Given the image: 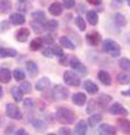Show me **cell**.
Returning a JSON list of instances; mask_svg holds the SVG:
<instances>
[{"instance_id":"obj_1","label":"cell","mask_w":130,"mask_h":135,"mask_svg":"<svg viewBox=\"0 0 130 135\" xmlns=\"http://www.w3.org/2000/svg\"><path fill=\"white\" fill-rule=\"evenodd\" d=\"M56 119L59 123L65 124V125H70V124L75 123V112L67 107H58L56 111Z\"/></svg>"},{"instance_id":"obj_2","label":"cell","mask_w":130,"mask_h":135,"mask_svg":"<svg viewBox=\"0 0 130 135\" xmlns=\"http://www.w3.org/2000/svg\"><path fill=\"white\" fill-rule=\"evenodd\" d=\"M102 51L107 54H110L111 57H119L120 52H121V48L114 39L107 38L105 41H102Z\"/></svg>"},{"instance_id":"obj_3","label":"cell","mask_w":130,"mask_h":135,"mask_svg":"<svg viewBox=\"0 0 130 135\" xmlns=\"http://www.w3.org/2000/svg\"><path fill=\"white\" fill-rule=\"evenodd\" d=\"M63 81L66 85L71 86V87H78L81 85V78L77 76V73L72 72V71H66L63 73Z\"/></svg>"},{"instance_id":"obj_4","label":"cell","mask_w":130,"mask_h":135,"mask_svg":"<svg viewBox=\"0 0 130 135\" xmlns=\"http://www.w3.org/2000/svg\"><path fill=\"white\" fill-rule=\"evenodd\" d=\"M52 95L56 100H67L70 92H68V88L62 86V85H54L52 88Z\"/></svg>"},{"instance_id":"obj_5","label":"cell","mask_w":130,"mask_h":135,"mask_svg":"<svg viewBox=\"0 0 130 135\" xmlns=\"http://www.w3.org/2000/svg\"><path fill=\"white\" fill-rule=\"evenodd\" d=\"M5 112L8 118L13 119V120H20L22 119V111L15 104H6L5 105Z\"/></svg>"},{"instance_id":"obj_6","label":"cell","mask_w":130,"mask_h":135,"mask_svg":"<svg viewBox=\"0 0 130 135\" xmlns=\"http://www.w3.org/2000/svg\"><path fill=\"white\" fill-rule=\"evenodd\" d=\"M109 112L112 115H121V116H126L128 115V110L120 102H115L109 107Z\"/></svg>"},{"instance_id":"obj_7","label":"cell","mask_w":130,"mask_h":135,"mask_svg":"<svg viewBox=\"0 0 130 135\" xmlns=\"http://www.w3.org/2000/svg\"><path fill=\"white\" fill-rule=\"evenodd\" d=\"M70 66H71L72 70L77 71V72H80V73H86V72H87L86 67L82 65V62L77 58V57H72V58L70 59Z\"/></svg>"},{"instance_id":"obj_8","label":"cell","mask_w":130,"mask_h":135,"mask_svg":"<svg viewBox=\"0 0 130 135\" xmlns=\"http://www.w3.org/2000/svg\"><path fill=\"white\" fill-rule=\"evenodd\" d=\"M86 41L89 43L90 46H97V44H100L101 42V35L99 32H89L87 34H86Z\"/></svg>"},{"instance_id":"obj_9","label":"cell","mask_w":130,"mask_h":135,"mask_svg":"<svg viewBox=\"0 0 130 135\" xmlns=\"http://www.w3.org/2000/svg\"><path fill=\"white\" fill-rule=\"evenodd\" d=\"M89 130V123L86 120H80L78 123L75 125V134H78V135H83L87 133Z\"/></svg>"},{"instance_id":"obj_10","label":"cell","mask_w":130,"mask_h":135,"mask_svg":"<svg viewBox=\"0 0 130 135\" xmlns=\"http://www.w3.org/2000/svg\"><path fill=\"white\" fill-rule=\"evenodd\" d=\"M83 88H85V91L90 95H94V94H97L99 92V86L94 82V81H91V80H86L85 82H83Z\"/></svg>"},{"instance_id":"obj_11","label":"cell","mask_w":130,"mask_h":135,"mask_svg":"<svg viewBox=\"0 0 130 135\" xmlns=\"http://www.w3.org/2000/svg\"><path fill=\"white\" fill-rule=\"evenodd\" d=\"M10 23L14 24V25H22V24L25 23V17L23 15V13H13L10 14V18H9Z\"/></svg>"},{"instance_id":"obj_12","label":"cell","mask_w":130,"mask_h":135,"mask_svg":"<svg viewBox=\"0 0 130 135\" xmlns=\"http://www.w3.org/2000/svg\"><path fill=\"white\" fill-rule=\"evenodd\" d=\"M32 125H33V128H34L37 131H44V130L47 129V126H48V124L46 123L42 118L32 119Z\"/></svg>"},{"instance_id":"obj_13","label":"cell","mask_w":130,"mask_h":135,"mask_svg":"<svg viewBox=\"0 0 130 135\" xmlns=\"http://www.w3.org/2000/svg\"><path fill=\"white\" fill-rule=\"evenodd\" d=\"M97 77H99V80H100V82H102L105 86H111V76H110V73L107 72V71H104L101 70L99 71V73H97Z\"/></svg>"},{"instance_id":"obj_14","label":"cell","mask_w":130,"mask_h":135,"mask_svg":"<svg viewBox=\"0 0 130 135\" xmlns=\"http://www.w3.org/2000/svg\"><path fill=\"white\" fill-rule=\"evenodd\" d=\"M30 35V32L28 28H20V29L15 33V39L18 42H27Z\"/></svg>"},{"instance_id":"obj_15","label":"cell","mask_w":130,"mask_h":135,"mask_svg":"<svg viewBox=\"0 0 130 135\" xmlns=\"http://www.w3.org/2000/svg\"><path fill=\"white\" fill-rule=\"evenodd\" d=\"M48 10H49V14H52L54 17H58V15H61L62 12H63V5H62L61 3H58V1H56V3L49 5V9H48Z\"/></svg>"},{"instance_id":"obj_16","label":"cell","mask_w":130,"mask_h":135,"mask_svg":"<svg viewBox=\"0 0 130 135\" xmlns=\"http://www.w3.org/2000/svg\"><path fill=\"white\" fill-rule=\"evenodd\" d=\"M116 82L120 83V85H128V83H130V70L118 73V76H116Z\"/></svg>"},{"instance_id":"obj_17","label":"cell","mask_w":130,"mask_h":135,"mask_svg":"<svg viewBox=\"0 0 130 135\" xmlns=\"http://www.w3.org/2000/svg\"><path fill=\"white\" fill-rule=\"evenodd\" d=\"M51 86V80L48 77H42L41 80H38L36 83V88L37 91H44Z\"/></svg>"},{"instance_id":"obj_18","label":"cell","mask_w":130,"mask_h":135,"mask_svg":"<svg viewBox=\"0 0 130 135\" xmlns=\"http://www.w3.org/2000/svg\"><path fill=\"white\" fill-rule=\"evenodd\" d=\"M72 102L77 106H83L86 102V95L82 92H75L72 95Z\"/></svg>"},{"instance_id":"obj_19","label":"cell","mask_w":130,"mask_h":135,"mask_svg":"<svg viewBox=\"0 0 130 135\" xmlns=\"http://www.w3.org/2000/svg\"><path fill=\"white\" fill-rule=\"evenodd\" d=\"M18 52L13 48H4L0 47V57L1 58H9V57H17Z\"/></svg>"},{"instance_id":"obj_20","label":"cell","mask_w":130,"mask_h":135,"mask_svg":"<svg viewBox=\"0 0 130 135\" xmlns=\"http://www.w3.org/2000/svg\"><path fill=\"white\" fill-rule=\"evenodd\" d=\"M25 68H27V71H28V73H29L30 76H36L37 73H38V71H39L38 65H37L34 61H27L25 62Z\"/></svg>"},{"instance_id":"obj_21","label":"cell","mask_w":130,"mask_h":135,"mask_svg":"<svg viewBox=\"0 0 130 135\" xmlns=\"http://www.w3.org/2000/svg\"><path fill=\"white\" fill-rule=\"evenodd\" d=\"M59 44H61L63 48L71 49V51H75V49H76L75 43H73L70 38H67V37H61V38H59Z\"/></svg>"},{"instance_id":"obj_22","label":"cell","mask_w":130,"mask_h":135,"mask_svg":"<svg viewBox=\"0 0 130 135\" xmlns=\"http://www.w3.org/2000/svg\"><path fill=\"white\" fill-rule=\"evenodd\" d=\"M86 19H87L89 24L96 25L99 23V14L96 12H94V10H89V12H86Z\"/></svg>"},{"instance_id":"obj_23","label":"cell","mask_w":130,"mask_h":135,"mask_svg":"<svg viewBox=\"0 0 130 135\" xmlns=\"http://www.w3.org/2000/svg\"><path fill=\"white\" fill-rule=\"evenodd\" d=\"M99 130H100L101 134H104V135H114L116 133V129H115L114 126H111V125H109V124H102V125H100Z\"/></svg>"},{"instance_id":"obj_24","label":"cell","mask_w":130,"mask_h":135,"mask_svg":"<svg viewBox=\"0 0 130 135\" xmlns=\"http://www.w3.org/2000/svg\"><path fill=\"white\" fill-rule=\"evenodd\" d=\"M12 72L10 70H8V68H1L0 70V82L3 83H8L10 80H12Z\"/></svg>"},{"instance_id":"obj_25","label":"cell","mask_w":130,"mask_h":135,"mask_svg":"<svg viewBox=\"0 0 130 135\" xmlns=\"http://www.w3.org/2000/svg\"><path fill=\"white\" fill-rule=\"evenodd\" d=\"M111 101H112V97L110 96V95L101 94V95H99V96H97V100H96V102H97L100 106H106V105H109Z\"/></svg>"},{"instance_id":"obj_26","label":"cell","mask_w":130,"mask_h":135,"mask_svg":"<svg viewBox=\"0 0 130 135\" xmlns=\"http://www.w3.org/2000/svg\"><path fill=\"white\" fill-rule=\"evenodd\" d=\"M114 22L115 24L120 27V28H124L125 25H126V18L121 14V13H115L114 14Z\"/></svg>"},{"instance_id":"obj_27","label":"cell","mask_w":130,"mask_h":135,"mask_svg":"<svg viewBox=\"0 0 130 135\" xmlns=\"http://www.w3.org/2000/svg\"><path fill=\"white\" fill-rule=\"evenodd\" d=\"M101 120H102V115H101V114H99V112H92L91 116L89 118V125L94 128L97 124H100Z\"/></svg>"},{"instance_id":"obj_28","label":"cell","mask_w":130,"mask_h":135,"mask_svg":"<svg viewBox=\"0 0 130 135\" xmlns=\"http://www.w3.org/2000/svg\"><path fill=\"white\" fill-rule=\"evenodd\" d=\"M116 123H118L119 128L123 130L124 133H130V121L128 119H118L116 120Z\"/></svg>"},{"instance_id":"obj_29","label":"cell","mask_w":130,"mask_h":135,"mask_svg":"<svg viewBox=\"0 0 130 135\" xmlns=\"http://www.w3.org/2000/svg\"><path fill=\"white\" fill-rule=\"evenodd\" d=\"M43 44H44V43H43V39H42V38H34L33 41L30 42L29 48H30V51H38V49L42 48Z\"/></svg>"},{"instance_id":"obj_30","label":"cell","mask_w":130,"mask_h":135,"mask_svg":"<svg viewBox=\"0 0 130 135\" xmlns=\"http://www.w3.org/2000/svg\"><path fill=\"white\" fill-rule=\"evenodd\" d=\"M32 18H33V20L34 22H38V23H43L44 20H46V14L42 12V10H37L32 14Z\"/></svg>"},{"instance_id":"obj_31","label":"cell","mask_w":130,"mask_h":135,"mask_svg":"<svg viewBox=\"0 0 130 135\" xmlns=\"http://www.w3.org/2000/svg\"><path fill=\"white\" fill-rule=\"evenodd\" d=\"M12 9V3L6 0H0V13H8Z\"/></svg>"},{"instance_id":"obj_32","label":"cell","mask_w":130,"mask_h":135,"mask_svg":"<svg viewBox=\"0 0 130 135\" xmlns=\"http://www.w3.org/2000/svg\"><path fill=\"white\" fill-rule=\"evenodd\" d=\"M58 28V23H57V20H47V23L44 24V29L49 30V32H54V30Z\"/></svg>"},{"instance_id":"obj_33","label":"cell","mask_w":130,"mask_h":135,"mask_svg":"<svg viewBox=\"0 0 130 135\" xmlns=\"http://www.w3.org/2000/svg\"><path fill=\"white\" fill-rule=\"evenodd\" d=\"M75 22H76V25L77 28L81 30V32H85L86 30V22H85V19H83L82 17H76V19H75Z\"/></svg>"},{"instance_id":"obj_34","label":"cell","mask_w":130,"mask_h":135,"mask_svg":"<svg viewBox=\"0 0 130 135\" xmlns=\"http://www.w3.org/2000/svg\"><path fill=\"white\" fill-rule=\"evenodd\" d=\"M30 27H32V29L34 30V33L37 34H42L43 32H44V25L41 23H38V22H34V23L30 24Z\"/></svg>"},{"instance_id":"obj_35","label":"cell","mask_w":130,"mask_h":135,"mask_svg":"<svg viewBox=\"0 0 130 135\" xmlns=\"http://www.w3.org/2000/svg\"><path fill=\"white\" fill-rule=\"evenodd\" d=\"M12 95H13V99L17 101V102L22 101V99H23V92H22L19 88H17V87H14L12 90Z\"/></svg>"},{"instance_id":"obj_36","label":"cell","mask_w":130,"mask_h":135,"mask_svg":"<svg viewBox=\"0 0 130 135\" xmlns=\"http://www.w3.org/2000/svg\"><path fill=\"white\" fill-rule=\"evenodd\" d=\"M119 66H120L121 70L129 71L130 70V59L129 58H121L120 62H119Z\"/></svg>"},{"instance_id":"obj_37","label":"cell","mask_w":130,"mask_h":135,"mask_svg":"<svg viewBox=\"0 0 130 135\" xmlns=\"http://www.w3.org/2000/svg\"><path fill=\"white\" fill-rule=\"evenodd\" d=\"M19 90H20L23 94H30V92H32V83L23 82L20 86H19Z\"/></svg>"},{"instance_id":"obj_38","label":"cell","mask_w":130,"mask_h":135,"mask_svg":"<svg viewBox=\"0 0 130 135\" xmlns=\"http://www.w3.org/2000/svg\"><path fill=\"white\" fill-rule=\"evenodd\" d=\"M13 76H14V78H15L17 81H23L24 78H25V73H24V71L17 68V70L13 72Z\"/></svg>"},{"instance_id":"obj_39","label":"cell","mask_w":130,"mask_h":135,"mask_svg":"<svg viewBox=\"0 0 130 135\" xmlns=\"http://www.w3.org/2000/svg\"><path fill=\"white\" fill-rule=\"evenodd\" d=\"M95 109H96V100H91L89 102V105H87L86 112H87V114H92Z\"/></svg>"},{"instance_id":"obj_40","label":"cell","mask_w":130,"mask_h":135,"mask_svg":"<svg viewBox=\"0 0 130 135\" xmlns=\"http://www.w3.org/2000/svg\"><path fill=\"white\" fill-rule=\"evenodd\" d=\"M75 0H63V3H62V5H63V8H66V9H72L73 6H75Z\"/></svg>"},{"instance_id":"obj_41","label":"cell","mask_w":130,"mask_h":135,"mask_svg":"<svg viewBox=\"0 0 130 135\" xmlns=\"http://www.w3.org/2000/svg\"><path fill=\"white\" fill-rule=\"evenodd\" d=\"M24 107H25V109H28V110L33 109V107H34V101L32 100V99H27V100H24Z\"/></svg>"},{"instance_id":"obj_42","label":"cell","mask_w":130,"mask_h":135,"mask_svg":"<svg viewBox=\"0 0 130 135\" xmlns=\"http://www.w3.org/2000/svg\"><path fill=\"white\" fill-rule=\"evenodd\" d=\"M52 49H53V54H54V56H57L58 58L61 57V56H63V54H65V53H63V51H62V48L59 47V46H56V47H53Z\"/></svg>"},{"instance_id":"obj_43","label":"cell","mask_w":130,"mask_h":135,"mask_svg":"<svg viewBox=\"0 0 130 135\" xmlns=\"http://www.w3.org/2000/svg\"><path fill=\"white\" fill-rule=\"evenodd\" d=\"M42 54L44 56V57H47V58H51V57H53V49L52 48H47V49H44L43 52H42Z\"/></svg>"},{"instance_id":"obj_44","label":"cell","mask_w":130,"mask_h":135,"mask_svg":"<svg viewBox=\"0 0 130 135\" xmlns=\"http://www.w3.org/2000/svg\"><path fill=\"white\" fill-rule=\"evenodd\" d=\"M42 39H43V43H47V44H53V37H52L51 34L44 35Z\"/></svg>"},{"instance_id":"obj_45","label":"cell","mask_w":130,"mask_h":135,"mask_svg":"<svg viewBox=\"0 0 130 135\" xmlns=\"http://www.w3.org/2000/svg\"><path fill=\"white\" fill-rule=\"evenodd\" d=\"M59 63L62 66H67V56H66V54L59 57Z\"/></svg>"},{"instance_id":"obj_46","label":"cell","mask_w":130,"mask_h":135,"mask_svg":"<svg viewBox=\"0 0 130 135\" xmlns=\"http://www.w3.org/2000/svg\"><path fill=\"white\" fill-rule=\"evenodd\" d=\"M58 133H59V134H66V135H68V134H71V130L68 129V128H61V129L58 130Z\"/></svg>"},{"instance_id":"obj_47","label":"cell","mask_w":130,"mask_h":135,"mask_svg":"<svg viewBox=\"0 0 130 135\" xmlns=\"http://www.w3.org/2000/svg\"><path fill=\"white\" fill-rule=\"evenodd\" d=\"M0 24H1V25H0V28H1L3 30L9 29V28H10V25H9V23H8V22H1Z\"/></svg>"},{"instance_id":"obj_48","label":"cell","mask_w":130,"mask_h":135,"mask_svg":"<svg viewBox=\"0 0 130 135\" xmlns=\"http://www.w3.org/2000/svg\"><path fill=\"white\" fill-rule=\"evenodd\" d=\"M86 1L91 5H100L101 4V0H86Z\"/></svg>"},{"instance_id":"obj_49","label":"cell","mask_w":130,"mask_h":135,"mask_svg":"<svg viewBox=\"0 0 130 135\" xmlns=\"http://www.w3.org/2000/svg\"><path fill=\"white\" fill-rule=\"evenodd\" d=\"M124 38H125V41L128 42V44H130V32H129V33H125Z\"/></svg>"},{"instance_id":"obj_50","label":"cell","mask_w":130,"mask_h":135,"mask_svg":"<svg viewBox=\"0 0 130 135\" xmlns=\"http://www.w3.org/2000/svg\"><path fill=\"white\" fill-rule=\"evenodd\" d=\"M15 133L17 134H27V131L24 129H19V130H15Z\"/></svg>"},{"instance_id":"obj_51","label":"cell","mask_w":130,"mask_h":135,"mask_svg":"<svg viewBox=\"0 0 130 135\" xmlns=\"http://www.w3.org/2000/svg\"><path fill=\"white\" fill-rule=\"evenodd\" d=\"M121 94L124 95V96H130V88H129V91H124V92H121Z\"/></svg>"},{"instance_id":"obj_52","label":"cell","mask_w":130,"mask_h":135,"mask_svg":"<svg viewBox=\"0 0 130 135\" xmlns=\"http://www.w3.org/2000/svg\"><path fill=\"white\" fill-rule=\"evenodd\" d=\"M3 97V88H1V86H0V99Z\"/></svg>"},{"instance_id":"obj_53","label":"cell","mask_w":130,"mask_h":135,"mask_svg":"<svg viewBox=\"0 0 130 135\" xmlns=\"http://www.w3.org/2000/svg\"><path fill=\"white\" fill-rule=\"evenodd\" d=\"M126 3H128V5L130 6V0H126Z\"/></svg>"},{"instance_id":"obj_54","label":"cell","mask_w":130,"mask_h":135,"mask_svg":"<svg viewBox=\"0 0 130 135\" xmlns=\"http://www.w3.org/2000/svg\"><path fill=\"white\" fill-rule=\"evenodd\" d=\"M19 1H20V3H24V1H27V0H19Z\"/></svg>"}]
</instances>
